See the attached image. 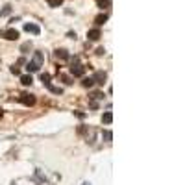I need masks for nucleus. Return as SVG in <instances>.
I'll list each match as a JSON object with an SVG mask.
<instances>
[{
  "label": "nucleus",
  "instance_id": "1",
  "mask_svg": "<svg viewBox=\"0 0 185 185\" xmlns=\"http://www.w3.org/2000/svg\"><path fill=\"white\" fill-rule=\"evenodd\" d=\"M43 61H44V56H43V52H35L33 54V58L26 63V68H28V72H37L39 68L43 67Z\"/></svg>",
  "mask_w": 185,
  "mask_h": 185
},
{
  "label": "nucleus",
  "instance_id": "2",
  "mask_svg": "<svg viewBox=\"0 0 185 185\" xmlns=\"http://www.w3.org/2000/svg\"><path fill=\"white\" fill-rule=\"evenodd\" d=\"M83 72H85L83 65L78 61V58H74V59H72V67H71V74H74V76H83Z\"/></svg>",
  "mask_w": 185,
  "mask_h": 185
},
{
  "label": "nucleus",
  "instance_id": "3",
  "mask_svg": "<svg viewBox=\"0 0 185 185\" xmlns=\"http://www.w3.org/2000/svg\"><path fill=\"white\" fill-rule=\"evenodd\" d=\"M19 102L30 107V106H33V104H35V96H33V95H28V92H22V95L19 96Z\"/></svg>",
  "mask_w": 185,
  "mask_h": 185
},
{
  "label": "nucleus",
  "instance_id": "4",
  "mask_svg": "<svg viewBox=\"0 0 185 185\" xmlns=\"http://www.w3.org/2000/svg\"><path fill=\"white\" fill-rule=\"evenodd\" d=\"M0 35H2L4 39H9V41H15V39H19V32H17L15 28H9V30H4L2 33H0Z\"/></svg>",
  "mask_w": 185,
  "mask_h": 185
},
{
  "label": "nucleus",
  "instance_id": "5",
  "mask_svg": "<svg viewBox=\"0 0 185 185\" xmlns=\"http://www.w3.org/2000/svg\"><path fill=\"white\" fill-rule=\"evenodd\" d=\"M24 30H26L28 33H33V35H39V33H41V28H39L37 24H33V22H26V24H24Z\"/></svg>",
  "mask_w": 185,
  "mask_h": 185
},
{
  "label": "nucleus",
  "instance_id": "6",
  "mask_svg": "<svg viewBox=\"0 0 185 185\" xmlns=\"http://www.w3.org/2000/svg\"><path fill=\"white\" fill-rule=\"evenodd\" d=\"M100 35H102V33H100V30H98V28H92V30H89V32H87V39H89V41H98V39H100Z\"/></svg>",
  "mask_w": 185,
  "mask_h": 185
},
{
  "label": "nucleus",
  "instance_id": "7",
  "mask_svg": "<svg viewBox=\"0 0 185 185\" xmlns=\"http://www.w3.org/2000/svg\"><path fill=\"white\" fill-rule=\"evenodd\" d=\"M92 80H95V83H104L106 82V72L104 71H98V72H95V76H92Z\"/></svg>",
  "mask_w": 185,
  "mask_h": 185
},
{
  "label": "nucleus",
  "instance_id": "8",
  "mask_svg": "<svg viewBox=\"0 0 185 185\" xmlns=\"http://www.w3.org/2000/svg\"><path fill=\"white\" fill-rule=\"evenodd\" d=\"M56 58L61 59V61H67V59H68V52L63 50V48H61V50H56Z\"/></svg>",
  "mask_w": 185,
  "mask_h": 185
},
{
  "label": "nucleus",
  "instance_id": "9",
  "mask_svg": "<svg viewBox=\"0 0 185 185\" xmlns=\"http://www.w3.org/2000/svg\"><path fill=\"white\" fill-rule=\"evenodd\" d=\"M111 120H113V113H111V111H106V113L102 115V122H104V124H111Z\"/></svg>",
  "mask_w": 185,
  "mask_h": 185
},
{
  "label": "nucleus",
  "instance_id": "10",
  "mask_svg": "<svg viewBox=\"0 0 185 185\" xmlns=\"http://www.w3.org/2000/svg\"><path fill=\"white\" fill-rule=\"evenodd\" d=\"M20 82H22V85H32L33 78H32V74H24V76H20Z\"/></svg>",
  "mask_w": 185,
  "mask_h": 185
},
{
  "label": "nucleus",
  "instance_id": "11",
  "mask_svg": "<svg viewBox=\"0 0 185 185\" xmlns=\"http://www.w3.org/2000/svg\"><path fill=\"white\" fill-rule=\"evenodd\" d=\"M106 20H107V15H106V13H100V15H98V17L95 19V22H96L98 26H102V24H104Z\"/></svg>",
  "mask_w": 185,
  "mask_h": 185
},
{
  "label": "nucleus",
  "instance_id": "12",
  "mask_svg": "<svg viewBox=\"0 0 185 185\" xmlns=\"http://www.w3.org/2000/svg\"><path fill=\"white\" fill-rule=\"evenodd\" d=\"M9 13H11V6H9V4H6V6L2 8V11H0V17H8Z\"/></svg>",
  "mask_w": 185,
  "mask_h": 185
},
{
  "label": "nucleus",
  "instance_id": "13",
  "mask_svg": "<svg viewBox=\"0 0 185 185\" xmlns=\"http://www.w3.org/2000/svg\"><path fill=\"white\" fill-rule=\"evenodd\" d=\"M46 4L52 6V8H59V6L63 4V0H46Z\"/></svg>",
  "mask_w": 185,
  "mask_h": 185
},
{
  "label": "nucleus",
  "instance_id": "14",
  "mask_svg": "<svg viewBox=\"0 0 185 185\" xmlns=\"http://www.w3.org/2000/svg\"><path fill=\"white\" fill-rule=\"evenodd\" d=\"M41 82H43L46 87H48V85H52V83H50V74H41Z\"/></svg>",
  "mask_w": 185,
  "mask_h": 185
},
{
  "label": "nucleus",
  "instance_id": "15",
  "mask_svg": "<svg viewBox=\"0 0 185 185\" xmlns=\"http://www.w3.org/2000/svg\"><path fill=\"white\" fill-rule=\"evenodd\" d=\"M92 83H95V80H92V78H83V82H82L83 87H92Z\"/></svg>",
  "mask_w": 185,
  "mask_h": 185
},
{
  "label": "nucleus",
  "instance_id": "16",
  "mask_svg": "<svg viewBox=\"0 0 185 185\" xmlns=\"http://www.w3.org/2000/svg\"><path fill=\"white\" fill-rule=\"evenodd\" d=\"M102 139H106V141L109 143L111 139H113V133H111V131H102Z\"/></svg>",
  "mask_w": 185,
  "mask_h": 185
},
{
  "label": "nucleus",
  "instance_id": "17",
  "mask_svg": "<svg viewBox=\"0 0 185 185\" xmlns=\"http://www.w3.org/2000/svg\"><path fill=\"white\" fill-rule=\"evenodd\" d=\"M107 6H109V0H98V8L104 9V8H107Z\"/></svg>",
  "mask_w": 185,
  "mask_h": 185
},
{
  "label": "nucleus",
  "instance_id": "18",
  "mask_svg": "<svg viewBox=\"0 0 185 185\" xmlns=\"http://www.w3.org/2000/svg\"><path fill=\"white\" fill-rule=\"evenodd\" d=\"M30 48H32V43H24V44L20 46V52H26V50H30Z\"/></svg>",
  "mask_w": 185,
  "mask_h": 185
},
{
  "label": "nucleus",
  "instance_id": "19",
  "mask_svg": "<svg viewBox=\"0 0 185 185\" xmlns=\"http://www.w3.org/2000/svg\"><path fill=\"white\" fill-rule=\"evenodd\" d=\"M59 78H61V80H63V82H65L67 85H71V83H72V80L68 78V76H65V74H59Z\"/></svg>",
  "mask_w": 185,
  "mask_h": 185
},
{
  "label": "nucleus",
  "instance_id": "20",
  "mask_svg": "<svg viewBox=\"0 0 185 185\" xmlns=\"http://www.w3.org/2000/svg\"><path fill=\"white\" fill-rule=\"evenodd\" d=\"M11 72H13V74H19V67H17V65L11 67Z\"/></svg>",
  "mask_w": 185,
  "mask_h": 185
},
{
  "label": "nucleus",
  "instance_id": "21",
  "mask_svg": "<svg viewBox=\"0 0 185 185\" xmlns=\"http://www.w3.org/2000/svg\"><path fill=\"white\" fill-rule=\"evenodd\" d=\"M82 185H91V183H89V181H85V183H82Z\"/></svg>",
  "mask_w": 185,
  "mask_h": 185
}]
</instances>
